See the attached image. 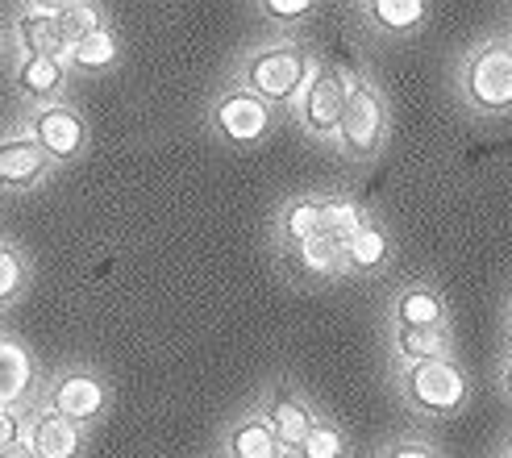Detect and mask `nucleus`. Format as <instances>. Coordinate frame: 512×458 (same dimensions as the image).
I'll list each match as a JSON object with an SVG mask.
<instances>
[{"mask_svg":"<svg viewBox=\"0 0 512 458\" xmlns=\"http://www.w3.org/2000/svg\"><path fill=\"white\" fill-rule=\"evenodd\" d=\"M321 63L325 59L304 46L296 34H275V38L254 42L246 50L242 63L234 67V84L267 100L275 113H292V105L321 71Z\"/></svg>","mask_w":512,"mask_h":458,"instance_id":"f257e3e1","label":"nucleus"},{"mask_svg":"<svg viewBox=\"0 0 512 458\" xmlns=\"http://www.w3.org/2000/svg\"><path fill=\"white\" fill-rule=\"evenodd\" d=\"M458 96L479 117L512 113V38H483L458 63Z\"/></svg>","mask_w":512,"mask_h":458,"instance_id":"f03ea898","label":"nucleus"},{"mask_svg":"<svg viewBox=\"0 0 512 458\" xmlns=\"http://www.w3.org/2000/svg\"><path fill=\"white\" fill-rule=\"evenodd\" d=\"M400 400L421 417H458L471 404V375L458 359H429L417 367H400Z\"/></svg>","mask_w":512,"mask_h":458,"instance_id":"7ed1b4c3","label":"nucleus"},{"mask_svg":"<svg viewBox=\"0 0 512 458\" xmlns=\"http://www.w3.org/2000/svg\"><path fill=\"white\" fill-rule=\"evenodd\" d=\"M388 134H392L388 96L379 92L375 80H363V75H358L354 92H350V105H346V117H342V130L334 138V150L346 163H371V159L383 155Z\"/></svg>","mask_w":512,"mask_h":458,"instance_id":"20e7f679","label":"nucleus"},{"mask_svg":"<svg viewBox=\"0 0 512 458\" xmlns=\"http://www.w3.org/2000/svg\"><path fill=\"white\" fill-rule=\"evenodd\" d=\"M204 117H209V134L221 146H234V150L263 146L275 134V125H279V113L267 105V100L238 88L234 80L217 88V96L209 100V113Z\"/></svg>","mask_w":512,"mask_h":458,"instance_id":"39448f33","label":"nucleus"},{"mask_svg":"<svg viewBox=\"0 0 512 458\" xmlns=\"http://www.w3.org/2000/svg\"><path fill=\"white\" fill-rule=\"evenodd\" d=\"M38 404L50 409V413L67 417V421H75L80 429H92L96 421H105V413L113 409V384L96 367L71 363V367H59L55 375H46Z\"/></svg>","mask_w":512,"mask_h":458,"instance_id":"423d86ee","label":"nucleus"},{"mask_svg":"<svg viewBox=\"0 0 512 458\" xmlns=\"http://www.w3.org/2000/svg\"><path fill=\"white\" fill-rule=\"evenodd\" d=\"M354 80L358 75L334 67V63H321V71L309 80V88L300 92V100L292 105V121L304 138H313L321 146H334L338 130H342V117H346V105H350V92H354Z\"/></svg>","mask_w":512,"mask_h":458,"instance_id":"0eeeda50","label":"nucleus"},{"mask_svg":"<svg viewBox=\"0 0 512 458\" xmlns=\"http://www.w3.org/2000/svg\"><path fill=\"white\" fill-rule=\"evenodd\" d=\"M17 125L42 146V155L55 167L80 163L88 155V146H92V125H88V117L80 109L71 105V100L42 105V109H25Z\"/></svg>","mask_w":512,"mask_h":458,"instance_id":"6e6552de","label":"nucleus"},{"mask_svg":"<svg viewBox=\"0 0 512 458\" xmlns=\"http://www.w3.org/2000/svg\"><path fill=\"white\" fill-rule=\"evenodd\" d=\"M42 384H46V375L38 367V354L17 334L0 329V409H13V413L38 409Z\"/></svg>","mask_w":512,"mask_h":458,"instance_id":"1a4fd4ad","label":"nucleus"},{"mask_svg":"<svg viewBox=\"0 0 512 458\" xmlns=\"http://www.w3.org/2000/svg\"><path fill=\"white\" fill-rule=\"evenodd\" d=\"M275 267L288 279L292 288H334L346 284V267H342V246L313 238L300 246H275Z\"/></svg>","mask_w":512,"mask_h":458,"instance_id":"9d476101","label":"nucleus"},{"mask_svg":"<svg viewBox=\"0 0 512 458\" xmlns=\"http://www.w3.org/2000/svg\"><path fill=\"white\" fill-rule=\"evenodd\" d=\"M50 171H55V163L42 155V146L21 125L0 134V192H34L50 180Z\"/></svg>","mask_w":512,"mask_h":458,"instance_id":"9b49d317","label":"nucleus"},{"mask_svg":"<svg viewBox=\"0 0 512 458\" xmlns=\"http://www.w3.org/2000/svg\"><path fill=\"white\" fill-rule=\"evenodd\" d=\"M259 413L267 417V425L275 429V438L284 442V450H288V454L304 442V434H309L313 421L321 417V413L313 409V404H309V396H304V392L292 384V379H271L267 392H263Z\"/></svg>","mask_w":512,"mask_h":458,"instance_id":"f8f14e48","label":"nucleus"},{"mask_svg":"<svg viewBox=\"0 0 512 458\" xmlns=\"http://www.w3.org/2000/svg\"><path fill=\"white\" fill-rule=\"evenodd\" d=\"M25 446L34 450V458H84L88 454V429L75 421L50 413V409H30L25 413Z\"/></svg>","mask_w":512,"mask_h":458,"instance_id":"ddd939ff","label":"nucleus"},{"mask_svg":"<svg viewBox=\"0 0 512 458\" xmlns=\"http://www.w3.org/2000/svg\"><path fill=\"white\" fill-rule=\"evenodd\" d=\"M71 71L63 59H42V55H17L13 59V92L25 100V109L59 105L67 100Z\"/></svg>","mask_w":512,"mask_h":458,"instance_id":"4468645a","label":"nucleus"},{"mask_svg":"<svg viewBox=\"0 0 512 458\" xmlns=\"http://www.w3.org/2000/svg\"><path fill=\"white\" fill-rule=\"evenodd\" d=\"M221 458H292V454L275 438V429L259 413V404H254V409L238 413L221 429Z\"/></svg>","mask_w":512,"mask_h":458,"instance_id":"2eb2a0df","label":"nucleus"},{"mask_svg":"<svg viewBox=\"0 0 512 458\" xmlns=\"http://www.w3.org/2000/svg\"><path fill=\"white\" fill-rule=\"evenodd\" d=\"M388 325H408V329H450V304L446 296L417 279V284H404L392 304H388Z\"/></svg>","mask_w":512,"mask_h":458,"instance_id":"dca6fc26","label":"nucleus"},{"mask_svg":"<svg viewBox=\"0 0 512 458\" xmlns=\"http://www.w3.org/2000/svg\"><path fill=\"white\" fill-rule=\"evenodd\" d=\"M392 254H396V242L388 234V225H379L371 217V225H363L358 234L342 246V267H346V279H375L392 267Z\"/></svg>","mask_w":512,"mask_h":458,"instance_id":"f3484780","label":"nucleus"},{"mask_svg":"<svg viewBox=\"0 0 512 458\" xmlns=\"http://www.w3.org/2000/svg\"><path fill=\"white\" fill-rule=\"evenodd\" d=\"M429 5L425 0H367L358 5V21L367 25L375 38H408L417 34L421 25L429 21Z\"/></svg>","mask_w":512,"mask_h":458,"instance_id":"a211bd4d","label":"nucleus"},{"mask_svg":"<svg viewBox=\"0 0 512 458\" xmlns=\"http://www.w3.org/2000/svg\"><path fill=\"white\" fill-rule=\"evenodd\" d=\"M388 346L396 367H417L429 359H454V329H408L388 325Z\"/></svg>","mask_w":512,"mask_h":458,"instance_id":"6ab92c4d","label":"nucleus"},{"mask_svg":"<svg viewBox=\"0 0 512 458\" xmlns=\"http://www.w3.org/2000/svg\"><path fill=\"white\" fill-rule=\"evenodd\" d=\"M9 34L17 42V55H42V59H63L67 63V42L59 34V17H25V13H13Z\"/></svg>","mask_w":512,"mask_h":458,"instance_id":"aec40b11","label":"nucleus"},{"mask_svg":"<svg viewBox=\"0 0 512 458\" xmlns=\"http://www.w3.org/2000/svg\"><path fill=\"white\" fill-rule=\"evenodd\" d=\"M321 238V196H292L275 213V246H300Z\"/></svg>","mask_w":512,"mask_h":458,"instance_id":"412c9836","label":"nucleus"},{"mask_svg":"<svg viewBox=\"0 0 512 458\" xmlns=\"http://www.w3.org/2000/svg\"><path fill=\"white\" fill-rule=\"evenodd\" d=\"M117 63H121V38H117V30H113V21L105 25V30H96L92 38L75 42V46L67 50V71H71V80H75V75H109Z\"/></svg>","mask_w":512,"mask_h":458,"instance_id":"4be33fe9","label":"nucleus"},{"mask_svg":"<svg viewBox=\"0 0 512 458\" xmlns=\"http://www.w3.org/2000/svg\"><path fill=\"white\" fill-rule=\"evenodd\" d=\"M363 225H371V213H367V205L358 196H346V192L321 196V238L325 242L346 246Z\"/></svg>","mask_w":512,"mask_h":458,"instance_id":"5701e85b","label":"nucleus"},{"mask_svg":"<svg viewBox=\"0 0 512 458\" xmlns=\"http://www.w3.org/2000/svg\"><path fill=\"white\" fill-rule=\"evenodd\" d=\"M34 284V263L17 242L0 238V313L13 309V304L30 292Z\"/></svg>","mask_w":512,"mask_h":458,"instance_id":"b1692460","label":"nucleus"},{"mask_svg":"<svg viewBox=\"0 0 512 458\" xmlns=\"http://www.w3.org/2000/svg\"><path fill=\"white\" fill-rule=\"evenodd\" d=\"M350 434L334 421V417H317L313 429L304 434V442L292 450V458H350Z\"/></svg>","mask_w":512,"mask_h":458,"instance_id":"393cba45","label":"nucleus"},{"mask_svg":"<svg viewBox=\"0 0 512 458\" xmlns=\"http://www.w3.org/2000/svg\"><path fill=\"white\" fill-rule=\"evenodd\" d=\"M105 25H109V13L100 9V5H92V0H63V13H59V34H63L67 50H71L75 42L92 38L96 30H105Z\"/></svg>","mask_w":512,"mask_h":458,"instance_id":"a878e982","label":"nucleus"},{"mask_svg":"<svg viewBox=\"0 0 512 458\" xmlns=\"http://www.w3.org/2000/svg\"><path fill=\"white\" fill-rule=\"evenodd\" d=\"M254 13H259V21L271 25V30L292 34V30H300L304 21L317 17V0H259Z\"/></svg>","mask_w":512,"mask_h":458,"instance_id":"bb28decb","label":"nucleus"},{"mask_svg":"<svg viewBox=\"0 0 512 458\" xmlns=\"http://www.w3.org/2000/svg\"><path fill=\"white\" fill-rule=\"evenodd\" d=\"M379 458H442V450L429 438H396L379 450Z\"/></svg>","mask_w":512,"mask_h":458,"instance_id":"cd10ccee","label":"nucleus"},{"mask_svg":"<svg viewBox=\"0 0 512 458\" xmlns=\"http://www.w3.org/2000/svg\"><path fill=\"white\" fill-rule=\"evenodd\" d=\"M25 438V413H13V409H0V454L9 446H21Z\"/></svg>","mask_w":512,"mask_h":458,"instance_id":"c85d7f7f","label":"nucleus"},{"mask_svg":"<svg viewBox=\"0 0 512 458\" xmlns=\"http://www.w3.org/2000/svg\"><path fill=\"white\" fill-rule=\"evenodd\" d=\"M496 384H500V396L512 404V354H508V359L500 363V379H496Z\"/></svg>","mask_w":512,"mask_h":458,"instance_id":"c756f323","label":"nucleus"},{"mask_svg":"<svg viewBox=\"0 0 512 458\" xmlns=\"http://www.w3.org/2000/svg\"><path fill=\"white\" fill-rule=\"evenodd\" d=\"M0 458H34V450H30V446H25V442H21V446H9V450H5V454H0Z\"/></svg>","mask_w":512,"mask_h":458,"instance_id":"7c9ffc66","label":"nucleus"},{"mask_svg":"<svg viewBox=\"0 0 512 458\" xmlns=\"http://www.w3.org/2000/svg\"><path fill=\"white\" fill-rule=\"evenodd\" d=\"M508 342H512V304H508Z\"/></svg>","mask_w":512,"mask_h":458,"instance_id":"2f4dec72","label":"nucleus"},{"mask_svg":"<svg viewBox=\"0 0 512 458\" xmlns=\"http://www.w3.org/2000/svg\"><path fill=\"white\" fill-rule=\"evenodd\" d=\"M0 50H5V25H0Z\"/></svg>","mask_w":512,"mask_h":458,"instance_id":"473e14b6","label":"nucleus"},{"mask_svg":"<svg viewBox=\"0 0 512 458\" xmlns=\"http://www.w3.org/2000/svg\"><path fill=\"white\" fill-rule=\"evenodd\" d=\"M504 458H512V450H504Z\"/></svg>","mask_w":512,"mask_h":458,"instance_id":"72a5a7b5","label":"nucleus"}]
</instances>
